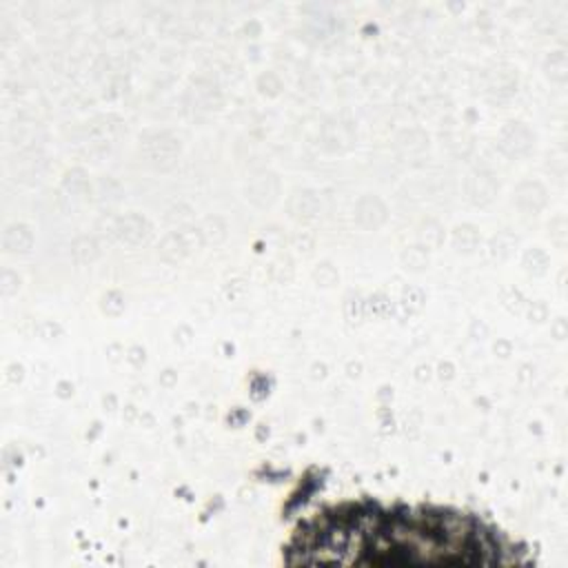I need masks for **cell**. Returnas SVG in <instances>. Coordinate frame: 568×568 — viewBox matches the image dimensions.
I'll return each instance as SVG.
<instances>
[{"label": "cell", "instance_id": "1", "mask_svg": "<svg viewBox=\"0 0 568 568\" xmlns=\"http://www.w3.org/2000/svg\"><path fill=\"white\" fill-rule=\"evenodd\" d=\"M286 550L302 561L355 564H493L506 539L479 517L444 506L344 501L300 524Z\"/></svg>", "mask_w": 568, "mask_h": 568}]
</instances>
